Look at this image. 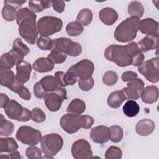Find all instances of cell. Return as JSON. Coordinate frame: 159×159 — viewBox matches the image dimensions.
<instances>
[{
    "label": "cell",
    "instance_id": "1",
    "mask_svg": "<svg viewBox=\"0 0 159 159\" xmlns=\"http://www.w3.org/2000/svg\"><path fill=\"white\" fill-rule=\"evenodd\" d=\"M105 58L117 66L125 67L129 65L138 66L144 60L145 56L136 42L126 45H111L104 52Z\"/></svg>",
    "mask_w": 159,
    "mask_h": 159
},
{
    "label": "cell",
    "instance_id": "2",
    "mask_svg": "<svg viewBox=\"0 0 159 159\" xmlns=\"http://www.w3.org/2000/svg\"><path fill=\"white\" fill-rule=\"evenodd\" d=\"M37 15L27 7L17 12L16 22L19 25V33L28 43L34 45L37 41L38 31L36 25Z\"/></svg>",
    "mask_w": 159,
    "mask_h": 159
},
{
    "label": "cell",
    "instance_id": "3",
    "mask_svg": "<svg viewBox=\"0 0 159 159\" xmlns=\"http://www.w3.org/2000/svg\"><path fill=\"white\" fill-rule=\"evenodd\" d=\"M94 124V119L88 115H76L66 114L63 116L60 120L61 128L70 134H74L81 128L88 129Z\"/></svg>",
    "mask_w": 159,
    "mask_h": 159
},
{
    "label": "cell",
    "instance_id": "4",
    "mask_svg": "<svg viewBox=\"0 0 159 159\" xmlns=\"http://www.w3.org/2000/svg\"><path fill=\"white\" fill-rule=\"evenodd\" d=\"M140 19L136 17H129L122 21L114 31V37L118 42H129L135 39L139 31Z\"/></svg>",
    "mask_w": 159,
    "mask_h": 159
},
{
    "label": "cell",
    "instance_id": "5",
    "mask_svg": "<svg viewBox=\"0 0 159 159\" xmlns=\"http://www.w3.org/2000/svg\"><path fill=\"white\" fill-rule=\"evenodd\" d=\"M40 144L43 153L53 158L62 148L63 140L59 134L52 133L43 136L40 140Z\"/></svg>",
    "mask_w": 159,
    "mask_h": 159
},
{
    "label": "cell",
    "instance_id": "6",
    "mask_svg": "<svg viewBox=\"0 0 159 159\" xmlns=\"http://www.w3.org/2000/svg\"><path fill=\"white\" fill-rule=\"evenodd\" d=\"M39 33L43 36H49L60 32L63 27L61 19L54 16H45L40 18L37 24Z\"/></svg>",
    "mask_w": 159,
    "mask_h": 159
},
{
    "label": "cell",
    "instance_id": "7",
    "mask_svg": "<svg viewBox=\"0 0 159 159\" xmlns=\"http://www.w3.org/2000/svg\"><path fill=\"white\" fill-rule=\"evenodd\" d=\"M16 137L19 142L25 145L35 146L40 142L42 134L39 130L32 127L22 125L19 127Z\"/></svg>",
    "mask_w": 159,
    "mask_h": 159
},
{
    "label": "cell",
    "instance_id": "8",
    "mask_svg": "<svg viewBox=\"0 0 159 159\" xmlns=\"http://www.w3.org/2000/svg\"><path fill=\"white\" fill-rule=\"evenodd\" d=\"M4 112L10 119L20 122H27L31 119V111L22 107L17 101L10 100L7 106L4 108Z\"/></svg>",
    "mask_w": 159,
    "mask_h": 159
},
{
    "label": "cell",
    "instance_id": "9",
    "mask_svg": "<svg viewBox=\"0 0 159 159\" xmlns=\"http://www.w3.org/2000/svg\"><path fill=\"white\" fill-rule=\"evenodd\" d=\"M158 57L152 58L143 61L138 66V71L145 78L153 83H156L159 80Z\"/></svg>",
    "mask_w": 159,
    "mask_h": 159
},
{
    "label": "cell",
    "instance_id": "10",
    "mask_svg": "<svg viewBox=\"0 0 159 159\" xmlns=\"http://www.w3.org/2000/svg\"><path fill=\"white\" fill-rule=\"evenodd\" d=\"M66 89L58 87L54 91L47 93L44 98V102L47 109L52 112L58 111L64 100L66 99Z\"/></svg>",
    "mask_w": 159,
    "mask_h": 159
},
{
    "label": "cell",
    "instance_id": "11",
    "mask_svg": "<svg viewBox=\"0 0 159 159\" xmlns=\"http://www.w3.org/2000/svg\"><path fill=\"white\" fill-rule=\"evenodd\" d=\"M68 70L73 71L80 80H87L92 77L94 65L89 60L84 59L72 65Z\"/></svg>",
    "mask_w": 159,
    "mask_h": 159
},
{
    "label": "cell",
    "instance_id": "12",
    "mask_svg": "<svg viewBox=\"0 0 159 159\" xmlns=\"http://www.w3.org/2000/svg\"><path fill=\"white\" fill-rule=\"evenodd\" d=\"M71 152L75 159H89L93 157L91 145L86 140L83 139H78L73 142Z\"/></svg>",
    "mask_w": 159,
    "mask_h": 159
},
{
    "label": "cell",
    "instance_id": "13",
    "mask_svg": "<svg viewBox=\"0 0 159 159\" xmlns=\"http://www.w3.org/2000/svg\"><path fill=\"white\" fill-rule=\"evenodd\" d=\"M145 83L140 78H136L127 83V86L122 90L128 99H138L141 96Z\"/></svg>",
    "mask_w": 159,
    "mask_h": 159
},
{
    "label": "cell",
    "instance_id": "14",
    "mask_svg": "<svg viewBox=\"0 0 159 159\" xmlns=\"http://www.w3.org/2000/svg\"><path fill=\"white\" fill-rule=\"evenodd\" d=\"M24 56L12 49L9 52L3 53L0 58V66L11 69L15 65H17L23 61Z\"/></svg>",
    "mask_w": 159,
    "mask_h": 159
},
{
    "label": "cell",
    "instance_id": "15",
    "mask_svg": "<svg viewBox=\"0 0 159 159\" xmlns=\"http://www.w3.org/2000/svg\"><path fill=\"white\" fill-rule=\"evenodd\" d=\"M90 137L94 143H104L110 139V129L105 125L94 127L91 130Z\"/></svg>",
    "mask_w": 159,
    "mask_h": 159
},
{
    "label": "cell",
    "instance_id": "16",
    "mask_svg": "<svg viewBox=\"0 0 159 159\" xmlns=\"http://www.w3.org/2000/svg\"><path fill=\"white\" fill-rule=\"evenodd\" d=\"M158 29L159 23L152 18H145L139 22V30L142 34L159 35Z\"/></svg>",
    "mask_w": 159,
    "mask_h": 159
},
{
    "label": "cell",
    "instance_id": "17",
    "mask_svg": "<svg viewBox=\"0 0 159 159\" xmlns=\"http://www.w3.org/2000/svg\"><path fill=\"white\" fill-rule=\"evenodd\" d=\"M32 71L31 65L25 61L16 65V80L20 83L24 84L29 81Z\"/></svg>",
    "mask_w": 159,
    "mask_h": 159
},
{
    "label": "cell",
    "instance_id": "18",
    "mask_svg": "<svg viewBox=\"0 0 159 159\" xmlns=\"http://www.w3.org/2000/svg\"><path fill=\"white\" fill-rule=\"evenodd\" d=\"M159 35H147L145 37L138 42L137 45L143 52H146L154 49H157L158 46Z\"/></svg>",
    "mask_w": 159,
    "mask_h": 159
},
{
    "label": "cell",
    "instance_id": "19",
    "mask_svg": "<svg viewBox=\"0 0 159 159\" xmlns=\"http://www.w3.org/2000/svg\"><path fill=\"white\" fill-rule=\"evenodd\" d=\"M55 77L57 79L60 87H65L66 86H72L77 81V76L73 72L67 70L66 73L58 71L55 73Z\"/></svg>",
    "mask_w": 159,
    "mask_h": 159
},
{
    "label": "cell",
    "instance_id": "20",
    "mask_svg": "<svg viewBox=\"0 0 159 159\" xmlns=\"http://www.w3.org/2000/svg\"><path fill=\"white\" fill-rule=\"evenodd\" d=\"M99 17L101 21L106 25H112L118 19V14L116 11L111 7H104L99 12Z\"/></svg>",
    "mask_w": 159,
    "mask_h": 159
},
{
    "label": "cell",
    "instance_id": "21",
    "mask_svg": "<svg viewBox=\"0 0 159 159\" xmlns=\"http://www.w3.org/2000/svg\"><path fill=\"white\" fill-rule=\"evenodd\" d=\"M155 128V123L148 119H143L139 121L135 125L136 132L140 136H147L151 134Z\"/></svg>",
    "mask_w": 159,
    "mask_h": 159
},
{
    "label": "cell",
    "instance_id": "22",
    "mask_svg": "<svg viewBox=\"0 0 159 159\" xmlns=\"http://www.w3.org/2000/svg\"><path fill=\"white\" fill-rule=\"evenodd\" d=\"M140 97L142 101L146 104L156 102L158 99V89L154 85L148 86L143 88Z\"/></svg>",
    "mask_w": 159,
    "mask_h": 159
},
{
    "label": "cell",
    "instance_id": "23",
    "mask_svg": "<svg viewBox=\"0 0 159 159\" xmlns=\"http://www.w3.org/2000/svg\"><path fill=\"white\" fill-rule=\"evenodd\" d=\"M32 68L39 73H46L53 70L54 63L48 57H40L33 63Z\"/></svg>",
    "mask_w": 159,
    "mask_h": 159
},
{
    "label": "cell",
    "instance_id": "24",
    "mask_svg": "<svg viewBox=\"0 0 159 159\" xmlns=\"http://www.w3.org/2000/svg\"><path fill=\"white\" fill-rule=\"evenodd\" d=\"M16 81V75L11 70L0 66V83L2 86L9 88Z\"/></svg>",
    "mask_w": 159,
    "mask_h": 159
},
{
    "label": "cell",
    "instance_id": "25",
    "mask_svg": "<svg viewBox=\"0 0 159 159\" xmlns=\"http://www.w3.org/2000/svg\"><path fill=\"white\" fill-rule=\"evenodd\" d=\"M126 99L125 94L122 90L116 91L109 95L107 102L109 107L113 109H117L119 107Z\"/></svg>",
    "mask_w": 159,
    "mask_h": 159
},
{
    "label": "cell",
    "instance_id": "26",
    "mask_svg": "<svg viewBox=\"0 0 159 159\" xmlns=\"http://www.w3.org/2000/svg\"><path fill=\"white\" fill-rule=\"evenodd\" d=\"M85 109V102L79 98H76L70 102L66 108V112L70 114L80 115L84 112Z\"/></svg>",
    "mask_w": 159,
    "mask_h": 159
},
{
    "label": "cell",
    "instance_id": "27",
    "mask_svg": "<svg viewBox=\"0 0 159 159\" xmlns=\"http://www.w3.org/2000/svg\"><path fill=\"white\" fill-rule=\"evenodd\" d=\"M18 148V144L12 137L0 138V152L11 153Z\"/></svg>",
    "mask_w": 159,
    "mask_h": 159
},
{
    "label": "cell",
    "instance_id": "28",
    "mask_svg": "<svg viewBox=\"0 0 159 159\" xmlns=\"http://www.w3.org/2000/svg\"><path fill=\"white\" fill-rule=\"evenodd\" d=\"M39 81L44 91L47 93H48V92L54 91L58 87V83L57 79L55 76L52 75L45 76Z\"/></svg>",
    "mask_w": 159,
    "mask_h": 159
},
{
    "label": "cell",
    "instance_id": "29",
    "mask_svg": "<svg viewBox=\"0 0 159 159\" xmlns=\"http://www.w3.org/2000/svg\"><path fill=\"white\" fill-rule=\"evenodd\" d=\"M123 112L124 114L129 117L136 116L140 111V106L134 100H128L124 105Z\"/></svg>",
    "mask_w": 159,
    "mask_h": 159
},
{
    "label": "cell",
    "instance_id": "30",
    "mask_svg": "<svg viewBox=\"0 0 159 159\" xmlns=\"http://www.w3.org/2000/svg\"><path fill=\"white\" fill-rule=\"evenodd\" d=\"M127 12L131 17H136L140 19L143 15L144 7L139 1H132L128 5Z\"/></svg>",
    "mask_w": 159,
    "mask_h": 159
},
{
    "label": "cell",
    "instance_id": "31",
    "mask_svg": "<svg viewBox=\"0 0 159 159\" xmlns=\"http://www.w3.org/2000/svg\"><path fill=\"white\" fill-rule=\"evenodd\" d=\"M71 40L69 38L60 37L53 40V47L52 50L66 54V50L69 44L71 42Z\"/></svg>",
    "mask_w": 159,
    "mask_h": 159
},
{
    "label": "cell",
    "instance_id": "32",
    "mask_svg": "<svg viewBox=\"0 0 159 159\" xmlns=\"http://www.w3.org/2000/svg\"><path fill=\"white\" fill-rule=\"evenodd\" d=\"M52 6V1H29V7L34 13H39L45 9H48Z\"/></svg>",
    "mask_w": 159,
    "mask_h": 159
},
{
    "label": "cell",
    "instance_id": "33",
    "mask_svg": "<svg viewBox=\"0 0 159 159\" xmlns=\"http://www.w3.org/2000/svg\"><path fill=\"white\" fill-rule=\"evenodd\" d=\"M93 20V13L91 9L84 8L81 9L76 17V21L80 23L83 26H87Z\"/></svg>",
    "mask_w": 159,
    "mask_h": 159
},
{
    "label": "cell",
    "instance_id": "34",
    "mask_svg": "<svg viewBox=\"0 0 159 159\" xmlns=\"http://www.w3.org/2000/svg\"><path fill=\"white\" fill-rule=\"evenodd\" d=\"M0 116V135L1 136H9L14 132V124L11 121L6 120L2 114Z\"/></svg>",
    "mask_w": 159,
    "mask_h": 159
},
{
    "label": "cell",
    "instance_id": "35",
    "mask_svg": "<svg viewBox=\"0 0 159 159\" xmlns=\"http://www.w3.org/2000/svg\"><path fill=\"white\" fill-rule=\"evenodd\" d=\"M66 33L71 37L78 36L83 32V25L77 21H73L68 23L66 26Z\"/></svg>",
    "mask_w": 159,
    "mask_h": 159
},
{
    "label": "cell",
    "instance_id": "36",
    "mask_svg": "<svg viewBox=\"0 0 159 159\" xmlns=\"http://www.w3.org/2000/svg\"><path fill=\"white\" fill-rule=\"evenodd\" d=\"M2 17L6 21H14L17 17L16 8L10 5H4L2 9Z\"/></svg>",
    "mask_w": 159,
    "mask_h": 159
},
{
    "label": "cell",
    "instance_id": "37",
    "mask_svg": "<svg viewBox=\"0 0 159 159\" xmlns=\"http://www.w3.org/2000/svg\"><path fill=\"white\" fill-rule=\"evenodd\" d=\"M110 129V140L114 143L119 142L123 138V130L119 125H112Z\"/></svg>",
    "mask_w": 159,
    "mask_h": 159
},
{
    "label": "cell",
    "instance_id": "38",
    "mask_svg": "<svg viewBox=\"0 0 159 159\" xmlns=\"http://www.w3.org/2000/svg\"><path fill=\"white\" fill-rule=\"evenodd\" d=\"M37 45L42 50H51L53 47V40L48 36L41 35L38 38Z\"/></svg>",
    "mask_w": 159,
    "mask_h": 159
},
{
    "label": "cell",
    "instance_id": "39",
    "mask_svg": "<svg viewBox=\"0 0 159 159\" xmlns=\"http://www.w3.org/2000/svg\"><path fill=\"white\" fill-rule=\"evenodd\" d=\"M12 49L23 55L24 57L28 55L30 52L29 47L22 42V39L20 38H17L14 40Z\"/></svg>",
    "mask_w": 159,
    "mask_h": 159
},
{
    "label": "cell",
    "instance_id": "40",
    "mask_svg": "<svg viewBox=\"0 0 159 159\" xmlns=\"http://www.w3.org/2000/svg\"><path fill=\"white\" fill-rule=\"evenodd\" d=\"M122 156V150L117 146L109 147L105 153L106 159H120Z\"/></svg>",
    "mask_w": 159,
    "mask_h": 159
},
{
    "label": "cell",
    "instance_id": "41",
    "mask_svg": "<svg viewBox=\"0 0 159 159\" xmlns=\"http://www.w3.org/2000/svg\"><path fill=\"white\" fill-rule=\"evenodd\" d=\"M47 57L52 60L54 64H60L63 63L66 60L67 54L52 50L50 53L48 55Z\"/></svg>",
    "mask_w": 159,
    "mask_h": 159
},
{
    "label": "cell",
    "instance_id": "42",
    "mask_svg": "<svg viewBox=\"0 0 159 159\" xmlns=\"http://www.w3.org/2000/svg\"><path fill=\"white\" fill-rule=\"evenodd\" d=\"M118 80V75L113 71H106L102 76V82L107 86H113Z\"/></svg>",
    "mask_w": 159,
    "mask_h": 159
},
{
    "label": "cell",
    "instance_id": "43",
    "mask_svg": "<svg viewBox=\"0 0 159 159\" xmlns=\"http://www.w3.org/2000/svg\"><path fill=\"white\" fill-rule=\"evenodd\" d=\"M81 52L82 47L80 43L77 42L71 41L68 47L66 54L71 57H77L81 54Z\"/></svg>",
    "mask_w": 159,
    "mask_h": 159
},
{
    "label": "cell",
    "instance_id": "44",
    "mask_svg": "<svg viewBox=\"0 0 159 159\" xmlns=\"http://www.w3.org/2000/svg\"><path fill=\"white\" fill-rule=\"evenodd\" d=\"M31 119L35 122L40 123L45 120L46 116L40 108L35 107L31 111Z\"/></svg>",
    "mask_w": 159,
    "mask_h": 159
},
{
    "label": "cell",
    "instance_id": "45",
    "mask_svg": "<svg viewBox=\"0 0 159 159\" xmlns=\"http://www.w3.org/2000/svg\"><path fill=\"white\" fill-rule=\"evenodd\" d=\"M25 155L28 158L34 159V158H41L42 152L37 147L30 146L25 150Z\"/></svg>",
    "mask_w": 159,
    "mask_h": 159
},
{
    "label": "cell",
    "instance_id": "46",
    "mask_svg": "<svg viewBox=\"0 0 159 159\" xmlns=\"http://www.w3.org/2000/svg\"><path fill=\"white\" fill-rule=\"evenodd\" d=\"M94 81L93 78L91 77L87 80H79L78 86L81 90L83 91H88L91 90L94 86Z\"/></svg>",
    "mask_w": 159,
    "mask_h": 159
},
{
    "label": "cell",
    "instance_id": "47",
    "mask_svg": "<svg viewBox=\"0 0 159 159\" xmlns=\"http://www.w3.org/2000/svg\"><path fill=\"white\" fill-rule=\"evenodd\" d=\"M34 94L35 96L39 99L44 98L45 96L47 94V93L44 91L42 87L40 81L37 82L34 86Z\"/></svg>",
    "mask_w": 159,
    "mask_h": 159
},
{
    "label": "cell",
    "instance_id": "48",
    "mask_svg": "<svg viewBox=\"0 0 159 159\" xmlns=\"http://www.w3.org/2000/svg\"><path fill=\"white\" fill-rule=\"evenodd\" d=\"M121 78L124 82L131 81L137 78V74L135 72L132 71H125L122 73Z\"/></svg>",
    "mask_w": 159,
    "mask_h": 159
},
{
    "label": "cell",
    "instance_id": "49",
    "mask_svg": "<svg viewBox=\"0 0 159 159\" xmlns=\"http://www.w3.org/2000/svg\"><path fill=\"white\" fill-rule=\"evenodd\" d=\"M52 6L54 11L58 13H62L65 7V3L63 1H53Z\"/></svg>",
    "mask_w": 159,
    "mask_h": 159
},
{
    "label": "cell",
    "instance_id": "50",
    "mask_svg": "<svg viewBox=\"0 0 159 159\" xmlns=\"http://www.w3.org/2000/svg\"><path fill=\"white\" fill-rule=\"evenodd\" d=\"M19 96L25 101H29L31 98V94L28 89V88L25 86H24L22 89L18 93Z\"/></svg>",
    "mask_w": 159,
    "mask_h": 159
},
{
    "label": "cell",
    "instance_id": "51",
    "mask_svg": "<svg viewBox=\"0 0 159 159\" xmlns=\"http://www.w3.org/2000/svg\"><path fill=\"white\" fill-rule=\"evenodd\" d=\"M26 1H20V0H6L4 1V5H10L16 9L19 8L25 3Z\"/></svg>",
    "mask_w": 159,
    "mask_h": 159
},
{
    "label": "cell",
    "instance_id": "52",
    "mask_svg": "<svg viewBox=\"0 0 159 159\" xmlns=\"http://www.w3.org/2000/svg\"><path fill=\"white\" fill-rule=\"evenodd\" d=\"M0 97H1V104L0 107L1 108L4 109L7 104H9L10 100L9 97L4 93H1L0 94Z\"/></svg>",
    "mask_w": 159,
    "mask_h": 159
},
{
    "label": "cell",
    "instance_id": "53",
    "mask_svg": "<svg viewBox=\"0 0 159 159\" xmlns=\"http://www.w3.org/2000/svg\"><path fill=\"white\" fill-rule=\"evenodd\" d=\"M23 87H24L23 84L20 83L19 82H18V81L16 80V82L14 83V84H13L11 88H9V89L11 91H13V92H14V93L18 94V93H19V91L22 89Z\"/></svg>",
    "mask_w": 159,
    "mask_h": 159
},
{
    "label": "cell",
    "instance_id": "54",
    "mask_svg": "<svg viewBox=\"0 0 159 159\" xmlns=\"http://www.w3.org/2000/svg\"><path fill=\"white\" fill-rule=\"evenodd\" d=\"M9 158H20V153L18 151H14L11 152V153L9 155Z\"/></svg>",
    "mask_w": 159,
    "mask_h": 159
}]
</instances>
